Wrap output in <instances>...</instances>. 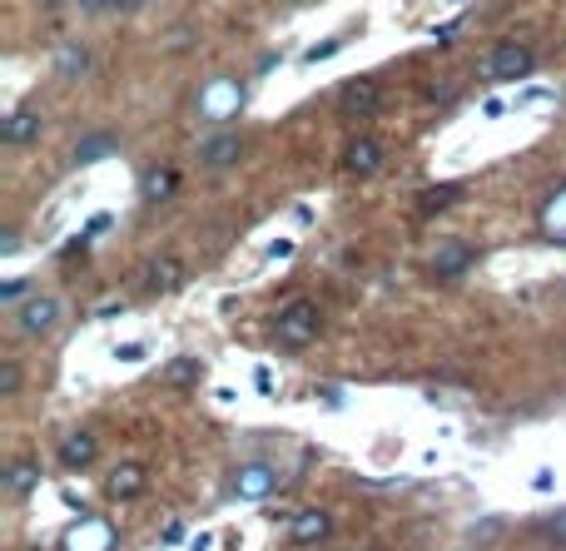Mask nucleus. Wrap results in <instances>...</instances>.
Returning <instances> with one entry per match:
<instances>
[{
  "mask_svg": "<svg viewBox=\"0 0 566 551\" xmlns=\"http://www.w3.org/2000/svg\"><path fill=\"white\" fill-rule=\"evenodd\" d=\"M527 70H532V50H522V45H502V50H492L487 65H482L487 80H517V75H527Z\"/></svg>",
  "mask_w": 566,
  "mask_h": 551,
  "instance_id": "f257e3e1",
  "label": "nucleus"
},
{
  "mask_svg": "<svg viewBox=\"0 0 566 551\" xmlns=\"http://www.w3.org/2000/svg\"><path fill=\"white\" fill-rule=\"evenodd\" d=\"M313 333H318V313H313V303H293V308L279 318V338L283 343H293V348L308 343Z\"/></svg>",
  "mask_w": 566,
  "mask_h": 551,
  "instance_id": "f03ea898",
  "label": "nucleus"
},
{
  "mask_svg": "<svg viewBox=\"0 0 566 551\" xmlns=\"http://www.w3.org/2000/svg\"><path fill=\"white\" fill-rule=\"evenodd\" d=\"M239 100H244V90L239 85H229V80H219V85H209L204 90V115H214V120H224V115H234L239 110Z\"/></svg>",
  "mask_w": 566,
  "mask_h": 551,
  "instance_id": "7ed1b4c3",
  "label": "nucleus"
},
{
  "mask_svg": "<svg viewBox=\"0 0 566 551\" xmlns=\"http://www.w3.org/2000/svg\"><path fill=\"white\" fill-rule=\"evenodd\" d=\"M55 313H60L55 298H35V303L20 308V328H25V333H45V328L55 323Z\"/></svg>",
  "mask_w": 566,
  "mask_h": 551,
  "instance_id": "20e7f679",
  "label": "nucleus"
},
{
  "mask_svg": "<svg viewBox=\"0 0 566 551\" xmlns=\"http://www.w3.org/2000/svg\"><path fill=\"white\" fill-rule=\"evenodd\" d=\"M239 149H244L239 135H214L209 144H204V164H209V169H224V164L239 159Z\"/></svg>",
  "mask_w": 566,
  "mask_h": 551,
  "instance_id": "39448f33",
  "label": "nucleus"
},
{
  "mask_svg": "<svg viewBox=\"0 0 566 551\" xmlns=\"http://www.w3.org/2000/svg\"><path fill=\"white\" fill-rule=\"evenodd\" d=\"M35 135H40V115H30V110H15V115L5 120V139H10V144H30Z\"/></svg>",
  "mask_w": 566,
  "mask_h": 551,
  "instance_id": "423d86ee",
  "label": "nucleus"
},
{
  "mask_svg": "<svg viewBox=\"0 0 566 551\" xmlns=\"http://www.w3.org/2000/svg\"><path fill=\"white\" fill-rule=\"evenodd\" d=\"M378 159H383V149H378L373 139H358V144L348 149V169H358V174H373Z\"/></svg>",
  "mask_w": 566,
  "mask_h": 551,
  "instance_id": "0eeeda50",
  "label": "nucleus"
},
{
  "mask_svg": "<svg viewBox=\"0 0 566 551\" xmlns=\"http://www.w3.org/2000/svg\"><path fill=\"white\" fill-rule=\"evenodd\" d=\"M55 65H60V75H65V80H75V75H85V70H90V50H80V45H65Z\"/></svg>",
  "mask_w": 566,
  "mask_h": 551,
  "instance_id": "6e6552de",
  "label": "nucleus"
},
{
  "mask_svg": "<svg viewBox=\"0 0 566 551\" xmlns=\"http://www.w3.org/2000/svg\"><path fill=\"white\" fill-rule=\"evenodd\" d=\"M378 110V90L363 80V85H348V115H373Z\"/></svg>",
  "mask_w": 566,
  "mask_h": 551,
  "instance_id": "1a4fd4ad",
  "label": "nucleus"
},
{
  "mask_svg": "<svg viewBox=\"0 0 566 551\" xmlns=\"http://www.w3.org/2000/svg\"><path fill=\"white\" fill-rule=\"evenodd\" d=\"M323 532H328V517L323 512H308V517L293 522V542H318Z\"/></svg>",
  "mask_w": 566,
  "mask_h": 551,
  "instance_id": "9d476101",
  "label": "nucleus"
},
{
  "mask_svg": "<svg viewBox=\"0 0 566 551\" xmlns=\"http://www.w3.org/2000/svg\"><path fill=\"white\" fill-rule=\"evenodd\" d=\"M179 278H184V269H179V259H159V264L149 269V288H159V293H164V288H174Z\"/></svg>",
  "mask_w": 566,
  "mask_h": 551,
  "instance_id": "9b49d317",
  "label": "nucleus"
},
{
  "mask_svg": "<svg viewBox=\"0 0 566 551\" xmlns=\"http://www.w3.org/2000/svg\"><path fill=\"white\" fill-rule=\"evenodd\" d=\"M140 487H144V472H140V467H120V472L110 477V492H115V497H135Z\"/></svg>",
  "mask_w": 566,
  "mask_h": 551,
  "instance_id": "f8f14e48",
  "label": "nucleus"
},
{
  "mask_svg": "<svg viewBox=\"0 0 566 551\" xmlns=\"http://www.w3.org/2000/svg\"><path fill=\"white\" fill-rule=\"evenodd\" d=\"M105 154H115V139H110V135H90L80 149H75V159H80V164H95V159H105Z\"/></svg>",
  "mask_w": 566,
  "mask_h": 551,
  "instance_id": "ddd939ff",
  "label": "nucleus"
},
{
  "mask_svg": "<svg viewBox=\"0 0 566 551\" xmlns=\"http://www.w3.org/2000/svg\"><path fill=\"white\" fill-rule=\"evenodd\" d=\"M35 482H40V472H35V467H10V472H5V487H10L15 497H25Z\"/></svg>",
  "mask_w": 566,
  "mask_h": 551,
  "instance_id": "4468645a",
  "label": "nucleus"
},
{
  "mask_svg": "<svg viewBox=\"0 0 566 551\" xmlns=\"http://www.w3.org/2000/svg\"><path fill=\"white\" fill-rule=\"evenodd\" d=\"M239 487H244V497H269V472H264V467H249V472L239 477Z\"/></svg>",
  "mask_w": 566,
  "mask_h": 551,
  "instance_id": "2eb2a0df",
  "label": "nucleus"
},
{
  "mask_svg": "<svg viewBox=\"0 0 566 551\" xmlns=\"http://www.w3.org/2000/svg\"><path fill=\"white\" fill-rule=\"evenodd\" d=\"M90 457H95V442H90V437H85V432H80V437H70V442H65V462H90Z\"/></svg>",
  "mask_w": 566,
  "mask_h": 551,
  "instance_id": "dca6fc26",
  "label": "nucleus"
},
{
  "mask_svg": "<svg viewBox=\"0 0 566 551\" xmlns=\"http://www.w3.org/2000/svg\"><path fill=\"white\" fill-rule=\"evenodd\" d=\"M547 229H552L557 239H566V189L552 199V209H547Z\"/></svg>",
  "mask_w": 566,
  "mask_h": 551,
  "instance_id": "f3484780",
  "label": "nucleus"
},
{
  "mask_svg": "<svg viewBox=\"0 0 566 551\" xmlns=\"http://www.w3.org/2000/svg\"><path fill=\"white\" fill-rule=\"evenodd\" d=\"M467 259H472V254H467L462 244H452V249H442V259H437V269H442V274H457V269H462Z\"/></svg>",
  "mask_w": 566,
  "mask_h": 551,
  "instance_id": "a211bd4d",
  "label": "nucleus"
},
{
  "mask_svg": "<svg viewBox=\"0 0 566 551\" xmlns=\"http://www.w3.org/2000/svg\"><path fill=\"white\" fill-rule=\"evenodd\" d=\"M169 189H174V174H149V179H144V194H149V199H164Z\"/></svg>",
  "mask_w": 566,
  "mask_h": 551,
  "instance_id": "6ab92c4d",
  "label": "nucleus"
},
{
  "mask_svg": "<svg viewBox=\"0 0 566 551\" xmlns=\"http://www.w3.org/2000/svg\"><path fill=\"white\" fill-rule=\"evenodd\" d=\"M194 373H199V368H194V363H189V358H179V363H174V368H169V378H174V383H189V378H194Z\"/></svg>",
  "mask_w": 566,
  "mask_h": 551,
  "instance_id": "aec40b11",
  "label": "nucleus"
},
{
  "mask_svg": "<svg viewBox=\"0 0 566 551\" xmlns=\"http://www.w3.org/2000/svg\"><path fill=\"white\" fill-rule=\"evenodd\" d=\"M0 373H5V378H0V393H15V388H20V368H15V363H5Z\"/></svg>",
  "mask_w": 566,
  "mask_h": 551,
  "instance_id": "412c9836",
  "label": "nucleus"
},
{
  "mask_svg": "<svg viewBox=\"0 0 566 551\" xmlns=\"http://www.w3.org/2000/svg\"><path fill=\"white\" fill-rule=\"evenodd\" d=\"M452 194H457V189H437V194H427V199H423V209H442V204H447Z\"/></svg>",
  "mask_w": 566,
  "mask_h": 551,
  "instance_id": "4be33fe9",
  "label": "nucleus"
},
{
  "mask_svg": "<svg viewBox=\"0 0 566 551\" xmlns=\"http://www.w3.org/2000/svg\"><path fill=\"white\" fill-rule=\"evenodd\" d=\"M20 293H25V283H20V278H15V283H5V288H0V298H5V303H15V298H20Z\"/></svg>",
  "mask_w": 566,
  "mask_h": 551,
  "instance_id": "5701e85b",
  "label": "nucleus"
},
{
  "mask_svg": "<svg viewBox=\"0 0 566 551\" xmlns=\"http://www.w3.org/2000/svg\"><path fill=\"white\" fill-rule=\"evenodd\" d=\"M80 10H90V15H105V10H110V0H80Z\"/></svg>",
  "mask_w": 566,
  "mask_h": 551,
  "instance_id": "b1692460",
  "label": "nucleus"
},
{
  "mask_svg": "<svg viewBox=\"0 0 566 551\" xmlns=\"http://www.w3.org/2000/svg\"><path fill=\"white\" fill-rule=\"evenodd\" d=\"M144 0H110V10H140Z\"/></svg>",
  "mask_w": 566,
  "mask_h": 551,
  "instance_id": "393cba45",
  "label": "nucleus"
}]
</instances>
